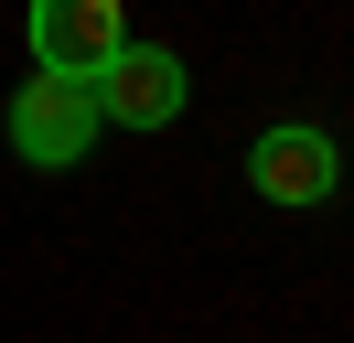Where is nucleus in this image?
Returning a JSON list of instances; mask_svg holds the SVG:
<instances>
[{
    "instance_id": "nucleus-2",
    "label": "nucleus",
    "mask_w": 354,
    "mask_h": 343,
    "mask_svg": "<svg viewBox=\"0 0 354 343\" xmlns=\"http://www.w3.org/2000/svg\"><path fill=\"white\" fill-rule=\"evenodd\" d=\"M183 54L172 43H118L108 64H97V118H118V129H172L183 118Z\"/></svg>"
},
{
    "instance_id": "nucleus-1",
    "label": "nucleus",
    "mask_w": 354,
    "mask_h": 343,
    "mask_svg": "<svg viewBox=\"0 0 354 343\" xmlns=\"http://www.w3.org/2000/svg\"><path fill=\"white\" fill-rule=\"evenodd\" d=\"M97 129H108L97 118V86H75V75H32L22 97H11V150H22L32 172H75Z\"/></svg>"
},
{
    "instance_id": "nucleus-4",
    "label": "nucleus",
    "mask_w": 354,
    "mask_h": 343,
    "mask_svg": "<svg viewBox=\"0 0 354 343\" xmlns=\"http://www.w3.org/2000/svg\"><path fill=\"white\" fill-rule=\"evenodd\" d=\"M247 183H258L268 204H333L344 150H333L311 118H279V129H258V150H247Z\"/></svg>"
},
{
    "instance_id": "nucleus-3",
    "label": "nucleus",
    "mask_w": 354,
    "mask_h": 343,
    "mask_svg": "<svg viewBox=\"0 0 354 343\" xmlns=\"http://www.w3.org/2000/svg\"><path fill=\"white\" fill-rule=\"evenodd\" d=\"M129 43L118 0H32V75H75L97 86V64Z\"/></svg>"
}]
</instances>
